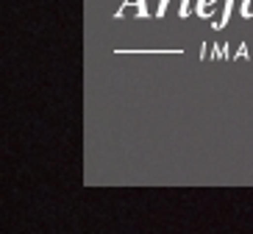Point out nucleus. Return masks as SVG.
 <instances>
[{"label": "nucleus", "instance_id": "nucleus-1", "mask_svg": "<svg viewBox=\"0 0 253 234\" xmlns=\"http://www.w3.org/2000/svg\"><path fill=\"white\" fill-rule=\"evenodd\" d=\"M131 3H136V14L139 17L148 14V3H145V0H123V6H120V11H114V17H123V11H126Z\"/></svg>", "mask_w": 253, "mask_h": 234}, {"label": "nucleus", "instance_id": "nucleus-2", "mask_svg": "<svg viewBox=\"0 0 253 234\" xmlns=\"http://www.w3.org/2000/svg\"><path fill=\"white\" fill-rule=\"evenodd\" d=\"M231 8H234V0H225V6H223V14H220V20H217V28H223L225 25V20H228V14H231Z\"/></svg>", "mask_w": 253, "mask_h": 234}, {"label": "nucleus", "instance_id": "nucleus-3", "mask_svg": "<svg viewBox=\"0 0 253 234\" xmlns=\"http://www.w3.org/2000/svg\"><path fill=\"white\" fill-rule=\"evenodd\" d=\"M209 3H214V0H198V14L201 17H209Z\"/></svg>", "mask_w": 253, "mask_h": 234}, {"label": "nucleus", "instance_id": "nucleus-4", "mask_svg": "<svg viewBox=\"0 0 253 234\" xmlns=\"http://www.w3.org/2000/svg\"><path fill=\"white\" fill-rule=\"evenodd\" d=\"M189 14V0H181V8H178V17H186Z\"/></svg>", "mask_w": 253, "mask_h": 234}]
</instances>
